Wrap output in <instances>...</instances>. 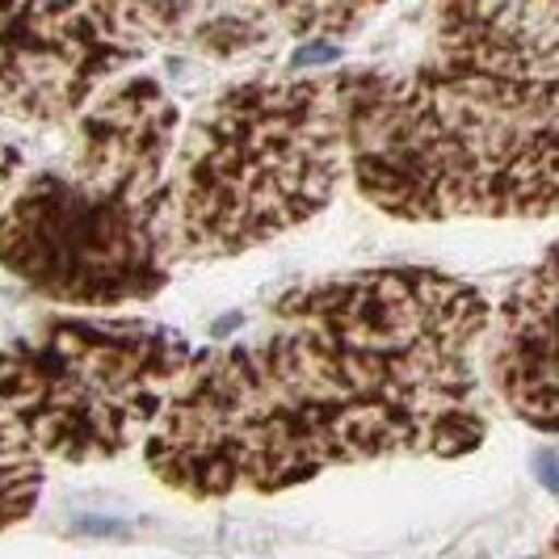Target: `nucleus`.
Wrapping results in <instances>:
<instances>
[{"label":"nucleus","instance_id":"7","mask_svg":"<svg viewBox=\"0 0 559 559\" xmlns=\"http://www.w3.org/2000/svg\"><path fill=\"white\" fill-rule=\"evenodd\" d=\"M156 51H190L206 63H265L290 43H345L388 0H147Z\"/></svg>","mask_w":559,"mask_h":559},{"label":"nucleus","instance_id":"1","mask_svg":"<svg viewBox=\"0 0 559 559\" xmlns=\"http://www.w3.org/2000/svg\"><path fill=\"white\" fill-rule=\"evenodd\" d=\"M492 304L433 265H374L282 290L261 329L194 354L147 433L173 492H286L333 467L459 459L488 438Z\"/></svg>","mask_w":559,"mask_h":559},{"label":"nucleus","instance_id":"10","mask_svg":"<svg viewBox=\"0 0 559 559\" xmlns=\"http://www.w3.org/2000/svg\"><path fill=\"white\" fill-rule=\"evenodd\" d=\"M26 177V160H22V152H17V143H9L0 135V206H4V198L13 194V186Z\"/></svg>","mask_w":559,"mask_h":559},{"label":"nucleus","instance_id":"6","mask_svg":"<svg viewBox=\"0 0 559 559\" xmlns=\"http://www.w3.org/2000/svg\"><path fill=\"white\" fill-rule=\"evenodd\" d=\"M152 51L147 0H0V122L72 127Z\"/></svg>","mask_w":559,"mask_h":559},{"label":"nucleus","instance_id":"4","mask_svg":"<svg viewBox=\"0 0 559 559\" xmlns=\"http://www.w3.org/2000/svg\"><path fill=\"white\" fill-rule=\"evenodd\" d=\"M349 72L252 76L181 127L173 219L181 265L261 249L333 206L349 177Z\"/></svg>","mask_w":559,"mask_h":559},{"label":"nucleus","instance_id":"5","mask_svg":"<svg viewBox=\"0 0 559 559\" xmlns=\"http://www.w3.org/2000/svg\"><path fill=\"white\" fill-rule=\"evenodd\" d=\"M190 366L168 324L56 316L0 345V413L43 459L106 463L156 429Z\"/></svg>","mask_w":559,"mask_h":559},{"label":"nucleus","instance_id":"13","mask_svg":"<svg viewBox=\"0 0 559 559\" xmlns=\"http://www.w3.org/2000/svg\"><path fill=\"white\" fill-rule=\"evenodd\" d=\"M534 559H551V556H534Z\"/></svg>","mask_w":559,"mask_h":559},{"label":"nucleus","instance_id":"8","mask_svg":"<svg viewBox=\"0 0 559 559\" xmlns=\"http://www.w3.org/2000/svg\"><path fill=\"white\" fill-rule=\"evenodd\" d=\"M484 374L531 429L559 433V245L543 252L492 308Z\"/></svg>","mask_w":559,"mask_h":559},{"label":"nucleus","instance_id":"2","mask_svg":"<svg viewBox=\"0 0 559 559\" xmlns=\"http://www.w3.org/2000/svg\"><path fill=\"white\" fill-rule=\"evenodd\" d=\"M349 181L404 224L559 219V34L513 0H433L408 68L349 72Z\"/></svg>","mask_w":559,"mask_h":559},{"label":"nucleus","instance_id":"12","mask_svg":"<svg viewBox=\"0 0 559 559\" xmlns=\"http://www.w3.org/2000/svg\"><path fill=\"white\" fill-rule=\"evenodd\" d=\"M547 556L559 559V526H556V534H551V547H547Z\"/></svg>","mask_w":559,"mask_h":559},{"label":"nucleus","instance_id":"11","mask_svg":"<svg viewBox=\"0 0 559 559\" xmlns=\"http://www.w3.org/2000/svg\"><path fill=\"white\" fill-rule=\"evenodd\" d=\"M522 13H531L538 26L556 29L559 34V0H513Z\"/></svg>","mask_w":559,"mask_h":559},{"label":"nucleus","instance_id":"9","mask_svg":"<svg viewBox=\"0 0 559 559\" xmlns=\"http://www.w3.org/2000/svg\"><path fill=\"white\" fill-rule=\"evenodd\" d=\"M47 459L29 447V438L0 413V531L26 522L47 484Z\"/></svg>","mask_w":559,"mask_h":559},{"label":"nucleus","instance_id":"3","mask_svg":"<svg viewBox=\"0 0 559 559\" xmlns=\"http://www.w3.org/2000/svg\"><path fill=\"white\" fill-rule=\"evenodd\" d=\"M181 110L156 76H122L72 122L63 165L26 173L0 206V265L68 308L147 304L173 278Z\"/></svg>","mask_w":559,"mask_h":559}]
</instances>
